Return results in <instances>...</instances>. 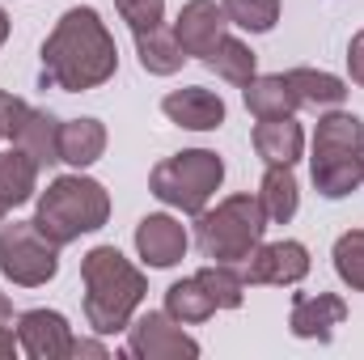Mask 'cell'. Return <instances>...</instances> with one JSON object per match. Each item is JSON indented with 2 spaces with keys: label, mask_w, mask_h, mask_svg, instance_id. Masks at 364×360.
Wrapping results in <instances>:
<instances>
[{
  "label": "cell",
  "mask_w": 364,
  "mask_h": 360,
  "mask_svg": "<svg viewBox=\"0 0 364 360\" xmlns=\"http://www.w3.org/2000/svg\"><path fill=\"white\" fill-rule=\"evenodd\" d=\"M106 153V127L102 119H68L60 123V162L73 170H90Z\"/></svg>",
  "instance_id": "cell-17"
},
{
  "label": "cell",
  "mask_w": 364,
  "mask_h": 360,
  "mask_svg": "<svg viewBox=\"0 0 364 360\" xmlns=\"http://www.w3.org/2000/svg\"><path fill=\"white\" fill-rule=\"evenodd\" d=\"M34 191H38V166L13 144L9 153H0V203L13 212V208L30 203Z\"/></svg>",
  "instance_id": "cell-21"
},
{
  "label": "cell",
  "mask_w": 364,
  "mask_h": 360,
  "mask_svg": "<svg viewBox=\"0 0 364 360\" xmlns=\"http://www.w3.org/2000/svg\"><path fill=\"white\" fill-rule=\"evenodd\" d=\"M267 225L272 221H267L259 195L237 191V195H225L216 208H203L195 216V246L212 263H246L259 250Z\"/></svg>",
  "instance_id": "cell-5"
},
{
  "label": "cell",
  "mask_w": 364,
  "mask_h": 360,
  "mask_svg": "<svg viewBox=\"0 0 364 360\" xmlns=\"http://www.w3.org/2000/svg\"><path fill=\"white\" fill-rule=\"evenodd\" d=\"M21 115H26V102H21L17 93L0 90V140H13V132H17Z\"/></svg>",
  "instance_id": "cell-29"
},
{
  "label": "cell",
  "mask_w": 364,
  "mask_h": 360,
  "mask_svg": "<svg viewBox=\"0 0 364 360\" xmlns=\"http://www.w3.org/2000/svg\"><path fill=\"white\" fill-rule=\"evenodd\" d=\"M161 115L170 123H178L186 132H216L225 123V97L203 85H186V90H170L161 97Z\"/></svg>",
  "instance_id": "cell-14"
},
{
  "label": "cell",
  "mask_w": 364,
  "mask_h": 360,
  "mask_svg": "<svg viewBox=\"0 0 364 360\" xmlns=\"http://www.w3.org/2000/svg\"><path fill=\"white\" fill-rule=\"evenodd\" d=\"M114 9L132 26V34H149L166 26V0H114Z\"/></svg>",
  "instance_id": "cell-28"
},
{
  "label": "cell",
  "mask_w": 364,
  "mask_h": 360,
  "mask_svg": "<svg viewBox=\"0 0 364 360\" xmlns=\"http://www.w3.org/2000/svg\"><path fill=\"white\" fill-rule=\"evenodd\" d=\"M17 352H21V344H17V331L0 327V360H13Z\"/></svg>",
  "instance_id": "cell-32"
},
{
  "label": "cell",
  "mask_w": 364,
  "mask_h": 360,
  "mask_svg": "<svg viewBox=\"0 0 364 360\" xmlns=\"http://www.w3.org/2000/svg\"><path fill=\"white\" fill-rule=\"evenodd\" d=\"M309 179L322 199H343L364 182V119L352 110H326L314 127Z\"/></svg>",
  "instance_id": "cell-4"
},
{
  "label": "cell",
  "mask_w": 364,
  "mask_h": 360,
  "mask_svg": "<svg viewBox=\"0 0 364 360\" xmlns=\"http://www.w3.org/2000/svg\"><path fill=\"white\" fill-rule=\"evenodd\" d=\"M331 259H335V275H339L352 292H364V229L339 233Z\"/></svg>",
  "instance_id": "cell-27"
},
{
  "label": "cell",
  "mask_w": 364,
  "mask_h": 360,
  "mask_svg": "<svg viewBox=\"0 0 364 360\" xmlns=\"http://www.w3.org/2000/svg\"><path fill=\"white\" fill-rule=\"evenodd\" d=\"M4 216H9V208H4V203H0V221H4Z\"/></svg>",
  "instance_id": "cell-35"
},
{
  "label": "cell",
  "mask_w": 364,
  "mask_h": 360,
  "mask_svg": "<svg viewBox=\"0 0 364 360\" xmlns=\"http://www.w3.org/2000/svg\"><path fill=\"white\" fill-rule=\"evenodd\" d=\"M13 144H17L38 170L55 166V162H60V119H55L51 110L26 106V115H21V123H17V132H13Z\"/></svg>",
  "instance_id": "cell-15"
},
{
  "label": "cell",
  "mask_w": 364,
  "mask_h": 360,
  "mask_svg": "<svg viewBox=\"0 0 364 360\" xmlns=\"http://www.w3.org/2000/svg\"><path fill=\"white\" fill-rule=\"evenodd\" d=\"M9 322H13V301L0 292V327H9Z\"/></svg>",
  "instance_id": "cell-33"
},
{
  "label": "cell",
  "mask_w": 364,
  "mask_h": 360,
  "mask_svg": "<svg viewBox=\"0 0 364 360\" xmlns=\"http://www.w3.org/2000/svg\"><path fill=\"white\" fill-rule=\"evenodd\" d=\"M348 77L364 90V30H356L348 43Z\"/></svg>",
  "instance_id": "cell-30"
},
{
  "label": "cell",
  "mask_w": 364,
  "mask_h": 360,
  "mask_svg": "<svg viewBox=\"0 0 364 360\" xmlns=\"http://www.w3.org/2000/svg\"><path fill=\"white\" fill-rule=\"evenodd\" d=\"M284 77H288V85H292V93H296L301 106L335 110V106H343V97H348V85H343L335 73H322V68H292V73H284Z\"/></svg>",
  "instance_id": "cell-22"
},
{
  "label": "cell",
  "mask_w": 364,
  "mask_h": 360,
  "mask_svg": "<svg viewBox=\"0 0 364 360\" xmlns=\"http://www.w3.org/2000/svg\"><path fill=\"white\" fill-rule=\"evenodd\" d=\"M73 327L55 309H26L17 318V344L30 360H68L73 356Z\"/></svg>",
  "instance_id": "cell-10"
},
{
  "label": "cell",
  "mask_w": 364,
  "mask_h": 360,
  "mask_svg": "<svg viewBox=\"0 0 364 360\" xmlns=\"http://www.w3.org/2000/svg\"><path fill=\"white\" fill-rule=\"evenodd\" d=\"M225 26H229V17H225V9L216 0H186L178 21H174V38H178V47L186 51V60L191 55L195 60H208L212 47L225 38Z\"/></svg>",
  "instance_id": "cell-13"
},
{
  "label": "cell",
  "mask_w": 364,
  "mask_h": 360,
  "mask_svg": "<svg viewBox=\"0 0 364 360\" xmlns=\"http://www.w3.org/2000/svg\"><path fill=\"white\" fill-rule=\"evenodd\" d=\"M255 153L267 162V166H296L301 153H305V132L292 115H279V119H259L255 123Z\"/></svg>",
  "instance_id": "cell-16"
},
{
  "label": "cell",
  "mask_w": 364,
  "mask_h": 360,
  "mask_svg": "<svg viewBox=\"0 0 364 360\" xmlns=\"http://www.w3.org/2000/svg\"><path fill=\"white\" fill-rule=\"evenodd\" d=\"M38 60H43V85H55L64 93L97 90L119 73L114 34L106 30L102 13L90 9V4L68 9L55 21V30L47 34Z\"/></svg>",
  "instance_id": "cell-1"
},
{
  "label": "cell",
  "mask_w": 364,
  "mask_h": 360,
  "mask_svg": "<svg viewBox=\"0 0 364 360\" xmlns=\"http://www.w3.org/2000/svg\"><path fill=\"white\" fill-rule=\"evenodd\" d=\"M259 203L267 212L272 225H288L301 208V186H296V174L292 166H267V174L259 182Z\"/></svg>",
  "instance_id": "cell-18"
},
{
  "label": "cell",
  "mask_w": 364,
  "mask_h": 360,
  "mask_svg": "<svg viewBox=\"0 0 364 360\" xmlns=\"http://www.w3.org/2000/svg\"><path fill=\"white\" fill-rule=\"evenodd\" d=\"M216 77H225L229 85H250L255 77H259V64H255V51L242 43V38H233V34H225L216 47H212V55L203 60Z\"/></svg>",
  "instance_id": "cell-24"
},
{
  "label": "cell",
  "mask_w": 364,
  "mask_h": 360,
  "mask_svg": "<svg viewBox=\"0 0 364 360\" xmlns=\"http://www.w3.org/2000/svg\"><path fill=\"white\" fill-rule=\"evenodd\" d=\"M186 246H191L186 225L174 221L170 212H149V216H140V225H136V255H140L149 268L166 271V268H174V263H182Z\"/></svg>",
  "instance_id": "cell-12"
},
{
  "label": "cell",
  "mask_w": 364,
  "mask_h": 360,
  "mask_svg": "<svg viewBox=\"0 0 364 360\" xmlns=\"http://www.w3.org/2000/svg\"><path fill=\"white\" fill-rule=\"evenodd\" d=\"M60 271V246L34 221H0V275L17 288H43Z\"/></svg>",
  "instance_id": "cell-7"
},
{
  "label": "cell",
  "mask_w": 364,
  "mask_h": 360,
  "mask_svg": "<svg viewBox=\"0 0 364 360\" xmlns=\"http://www.w3.org/2000/svg\"><path fill=\"white\" fill-rule=\"evenodd\" d=\"M195 280L208 288V297L216 301V309H237L246 301V275L233 263H208L195 271Z\"/></svg>",
  "instance_id": "cell-25"
},
{
  "label": "cell",
  "mask_w": 364,
  "mask_h": 360,
  "mask_svg": "<svg viewBox=\"0 0 364 360\" xmlns=\"http://www.w3.org/2000/svg\"><path fill=\"white\" fill-rule=\"evenodd\" d=\"M81 284H85V322L97 335L127 331L140 301L149 297L144 271L114 246H93L81 259Z\"/></svg>",
  "instance_id": "cell-2"
},
{
  "label": "cell",
  "mask_w": 364,
  "mask_h": 360,
  "mask_svg": "<svg viewBox=\"0 0 364 360\" xmlns=\"http://www.w3.org/2000/svg\"><path fill=\"white\" fill-rule=\"evenodd\" d=\"M166 314L182 327H199V322H208L216 314V301L208 297V288L195 275H186V280H174L166 288Z\"/></svg>",
  "instance_id": "cell-23"
},
{
  "label": "cell",
  "mask_w": 364,
  "mask_h": 360,
  "mask_svg": "<svg viewBox=\"0 0 364 360\" xmlns=\"http://www.w3.org/2000/svg\"><path fill=\"white\" fill-rule=\"evenodd\" d=\"M343 318H348V301L339 292H296L292 314H288V331L296 339L331 344L335 327H343Z\"/></svg>",
  "instance_id": "cell-11"
},
{
  "label": "cell",
  "mask_w": 364,
  "mask_h": 360,
  "mask_svg": "<svg viewBox=\"0 0 364 360\" xmlns=\"http://www.w3.org/2000/svg\"><path fill=\"white\" fill-rule=\"evenodd\" d=\"M242 97H246V110H250L255 119H279V115H292V110L301 106L284 73L255 77L250 85H242Z\"/></svg>",
  "instance_id": "cell-19"
},
{
  "label": "cell",
  "mask_w": 364,
  "mask_h": 360,
  "mask_svg": "<svg viewBox=\"0 0 364 360\" xmlns=\"http://www.w3.org/2000/svg\"><path fill=\"white\" fill-rule=\"evenodd\" d=\"M110 221V191L90 174H60L47 182V191L38 195L34 208V225L47 242H55L60 250L81 242L85 233H97Z\"/></svg>",
  "instance_id": "cell-3"
},
{
  "label": "cell",
  "mask_w": 364,
  "mask_h": 360,
  "mask_svg": "<svg viewBox=\"0 0 364 360\" xmlns=\"http://www.w3.org/2000/svg\"><path fill=\"white\" fill-rule=\"evenodd\" d=\"M73 356L106 360V356H110V348H106V344H97V339H73Z\"/></svg>",
  "instance_id": "cell-31"
},
{
  "label": "cell",
  "mask_w": 364,
  "mask_h": 360,
  "mask_svg": "<svg viewBox=\"0 0 364 360\" xmlns=\"http://www.w3.org/2000/svg\"><path fill=\"white\" fill-rule=\"evenodd\" d=\"M9 30H13V21H9V13L0 9V47H4V38H9Z\"/></svg>",
  "instance_id": "cell-34"
},
{
  "label": "cell",
  "mask_w": 364,
  "mask_h": 360,
  "mask_svg": "<svg viewBox=\"0 0 364 360\" xmlns=\"http://www.w3.org/2000/svg\"><path fill=\"white\" fill-rule=\"evenodd\" d=\"M246 284H301L309 275V250L305 242H292V238H279V242H259V250L246 259Z\"/></svg>",
  "instance_id": "cell-9"
},
{
  "label": "cell",
  "mask_w": 364,
  "mask_h": 360,
  "mask_svg": "<svg viewBox=\"0 0 364 360\" xmlns=\"http://www.w3.org/2000/svg\"><path fill=\"white\" fill-rule=\"evenodd\" d=\"M225 182V162L212 153V149H182L174 157L157 162L153 174H149V191L166 203V208H178L186 216H199L212 195L220 191Z\"/></svg>",
  "instance_id": "cell-6"
},
{
  "label": "cell",
  "mask_w": 364,
  "mask_h": 360,
  "mask_svg": "<svg viewBox=\"0 0 364 360\" xmlns=\"http://www.w3.org/2000/svg\"><path fill=\"white\" fill-rule=\"evenodd\" d=\"M136 55H140V68L149 77H174L182 64H186V51L178 47V38H174L170 26H157L149 34H136Z\"/></svg>",
  "instance_id": "cell-20"
},
{
  "label": "cell",
  "mask_w": 364,
  "mask_h": 360,
  "mask_svg": "<svg viewBox=\"0 0 364 360\" xmlns=\"http://www.w3.org/2000/svg\"><path fill=\"white\" fill-rule=\"evenodd\" d=\"M127 356L136 360H182V356H199V339H191L182 331V322H174L170 314H140L127 327Z\"/></svg>",
  "instance_id": "cell-8"
},
{
  "label": "cell",
  "mask_w": 364,
  "mask_h": 360,
  "mask_svg": "<svg viewBox=\"0 0 364 360\" xmlns=\"http://www.w3.org/2000/svg\"><path fill=\"white\" fill-rule=\"evenodd\" d=\"M229 26L250 30V34H267L279 21V0H220Z\"/></svg>",
  "instance_id": "cell-26"
}]
</instances>
